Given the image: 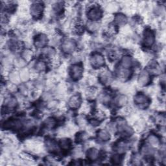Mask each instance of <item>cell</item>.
Here are the masks:
<instances>
[{
    "label": "cell",
    "instance_id": "obj_20",
    "mask_svg": "<svg viewBox=\"0 0 166 166\" xmlns=\"http://www.w3.org/2000/svg\"><path fill=\"white\" fill-rule=\"evenodd\" d=\"M5 103L7 105V108H8L9 109H13L16 106L17 101L16 99H15V98L7 97L5 99Z\"/></svg>",
    "mask_w": 166,
    "mask_h": 166
},
{
    "label": "cell",
    "instance_id": "obj_31",
    "mask_svg": "<svg viewBox=\"0 0 166 166\" xmlns=\"http://www.w3.org/2000/svg\"><path fill=\"white\" fill-rule=\"evenodd\" d=\"M118 5L116 3H110L109 4L106 5V9L108 13H114L116 12L118 9Z\"/></svg>",
    "mask_w": 166,
    "mask_h": 166
},
{
    "label": "cell",
    "instance_id": "obj_14",
    "mask_svg": "<svg viewBox=\"0 0 166 166\" xmlns=\"http://www.w3.org/2000/svg\"><path fill=\"white\" fill-rule=\"evenodd\" d=\"M130 75V71L129 69L127 68H121L118 72V76L122 81H126L127 79H129Z\"/></svg>",
    "mask_w": 166,
    "mask_h": 166
},
{
    "label": "cell",
    "instance_id": "obj_19",
    "mask_svg": "<svg viewBox=\"0 0 166 166\" xmlns=\"http://www.w3.org/2000/svg\"><path fill=\"white\" fill-rule=\"evenodd\" d=\"M98 138H99L101 141L107 142L110 139V133H109L107 130L101 129L99 131V133H98Z\"/></svg>",
    "mask_w": 166,
    "mask_h": 166
},
{
    "label": "cell",
    "instance_id": "obj_39",
    "mask_svg": "<svg viewBox=\"0 0 166 166\" xmlns=\"http://www.w3.org/2000/svg\"><path fill=\"white\" fill-rule=\"evenodd\" d=\"M112 161L114 164H119L121 162V158L119 155H114L112 158Z\"/></svg>",
    "mask_w": 166,
    "mask_h": 166
},
{
    "label": "cell",
    "instance_id": "obj_1",
    "mask_svg": "<svg viewBox=\"0 0 166 166\" xmlns=\"http://www.w3.org/2000/svg\"><path fill=\"white\" fill-rule=\"evenodd\" d=\"M76 48V43L75 42L71 39H67L63 41L62 44V50L66 53H73Z\"/></svg>",
    "mask_w": 166,
    "mask_h": 166
},
{
    "label": "cell",
    "instance_id": "obj_6",
    "mask_svg": "<svg viewBox=\"0 0 166 166\" xmlns=\"http://www.w3.org/2000/svg\"><path fill=\"white\" fill-rule=\"evenodd\" d=\"M70 73L71 77L74 80H78L81 79L83 75V68L81 65L80 64H74L71 67Z\"/></svg>",
    "mask_w": 166,
    "mask_h": 166
},
{
    "label": "cell",
    "instance_id": "obj_33",
    "mask_svg": "<svg viewBox=\"0 0 166 166\" xmlns=\"http://www.w3.org/2000/svg\"><path fill=\"white\" fill-rule=\"evenodd\" d=\"M63 9V4L62 2H56L55 4L53 5V9L56 13L61 12Z\"/></svg>",
    "mask_w": 166,
    "mask_h": 166
},
{
    "label": "cell",
    "instance_id": "obj_34",
    "mask_svg": "<svg viewBox=\"0 0 166 166\" xmlns=\"http://www.w3.org/2000/svg\"><path fill=\"white\" fill-rule=\"evenodd\" d=\"M99 100L101 103H103L104 104H107L110 101V96L106 93L101 94L99 96Z\"/></svg>",
    "mask_w": 166,
    "mask_h": 166
},
{
    "label": "cell",
    "instance_id": "obj_18",
    "mask_svg": "<svg viewBox=\"0 0 166 166\" xmlns=\"http://www.w3.org/2000/svg\"><path fill=\"white\" fill-rule=\"evenodd\" d=\"M127 97L124 95H120L116 97L115 99V103L118 107H124L127 103Z\"/></svg>",
    "mask_w": 166,
    "mask_h": 166
},
{
    "label": "cell",
    "instance_id": "obj_30",
    "mask_svg": "<svg viewBox=\"0 0 166 166\" xmlns=\"http://www.w3.org/2000/svg\"><path fill=\"white\" fill-rule=\"evenodd\" d=\"M46 147L47 149L50 151H55L57 149V145L56 144V143L53 140H51V139H49L46 142Z\"/></svg>",
    "mask_w": 166,
    "mask_h": 166
},
{
    "label": "cell",
    "instance_id": "obj_11",
    "mask_svg": "<svg viewBox=\"0 0 166 166\" xmlns=\"http://www.w3.org/2000/svg\"><path fill=\"white\" fill-rule=\"evenodd\" d=\"M100 81L103 84H108L112 81V75L107 70H104L100 73Z\"/></svg>",
    "mask_w": 166,
    "mask_h": 166
},
{
    "label": "cell",
    "instance_id": "obj_29",
    "mask_svg": "<svg viewBox=\"0 0 166 166\" xmlns=\"http://www.w3.org/2000/svg\"><path fill=\"white\" fill-rule=\"evenodd\" d=\"M56 124V121L53 118H47L44 122V125L47 129H53Z\"/></svg>",
    "mask_w": 166,
    "mask_h": 166
},
{
    "label": "cell",
    "instance_id": "obj_23",
    "mask_svg": "<svg viewBox=\"0 0 166 166\" xmlns=\"http://www.w3.org/2000/svg\"><path fill=\"white\" fill-rule=\"evenodd\" d=\"M10 80L14 84L20 82L21 81L20 73H18L17 71H12L10 74Z\"/></svg>",
    "mask_w": 166,
    "mask_h": 166
},
{
    "label": "cell",
    "instance_id": "obj_28",
    "mask_svg": "<svg viewBox=\"0 0 166 166\" xmlns=\"http://www.w3.org/2000/svg\"><path fill=\"white\" fill-rule=\"evenodd\" d=\"M88 29L91 32H95L99 27V24L97 21H90L87 24Z\"/></svg>",
    "mask_w": 166,
    "mask_h": 166
},
{
    "label": "cell",
    "instance_id": "obj_15",
    "mask_svg": "<svg viewBox=\"0 0 166 166\" xmlns=\"http://www.w3.org/2000/svg\"><path fill=\"white\" fill-rule=\"evenodd\" d=\"M114 21L119 26H124L127 23V18L125 16V15L123 14H118L114 18Z\"/></svg>",
    "mask_w": 166,
    "mask_h": 166
},
{
    "label": "cell",
    "instance_id": "obj_35",
    "mask_svg": "<svg viewBox=\"0 0 166 166\" xmlns=\"http://www.w3.org/2000/svg\"><path fill=\"white\" fill-rule=\"evenodd\" d=\"M97 94V90L93 88H88L86 91V95L88 97H94Z\"/></svg>",
    "mask_w": 166,
    "mask_h": 166
},
{
    "label": "cell",
    "instance_id": "obj_10",
    "mask_svg": "<svg viewBox=\"0 0 166 166\" xmlns=\"http://www.w3.org/2000/svg\"><path fill=\"white\" fill-rule=\"evenodd\" d=\"M81 103V97L79 95H73L70 97L68 101V105L71 108H77L80 107Z\"/></svg>",
    "mask_w": 166,
    "mask_h": 166
},
{
    "label": "cell",
    "instance_id": "obj_32",
    "mask_svg": "<svg viewBox=\"0 0 166 166\" xmlns=\"http://www.w3.org/2000/svg\"><path fill=\"white\" fill-rule=\"evenodd\" d=\"M142 152L145 155H152L154 153L153 147L151 146H144L142 149Z\"/></svg>",
    "mask_w": 166,
    "mask_h": 166
},
{
    "label": "cell",
    "instance_id": "obj_38",
    "mask_svg": "<svg viewBox=\"0 0 166 166\" xmlns=\"http://www.w3.org/2000/svg\"><path fill=\"white\" fill-rule=\"evenodd\" d=\"M113 19H114V17L112 16V15L111 14L106 15V16H104L103 18V22L105 24H108L109 22H110V21L113 20Z\"/></svg>",
    "mask_w": 166,
    "mask_h": 166
},
{
    "label": "cell",
    "instance_id": "obj_26",
    "mask_svg": "<svg viewBox=\"0 0 166 166\" xmlns=\"http://www.w3.org/2000/svg\"><path fill=\"white\" fill-rule=\"evenodd\" d=\"M20 76L22 81H27L30 77L29 70L26 68H22L20 72Z\"/></svg>",
    "mask_w": 166,
    "mask_h": 166
},
{
    "label": "cell",
    "instance_id": "obj_22",
    "mask_svg": "<svg viewBox=\"0 0 166 166\" xmlns=\"http://www.w3.org/2000/svg\"><path fill=\"white\" fill-rule=\"evenodd\" d=\"M127 149V144L124 142H120L116 145V150L119 154H123Z\"/></svg>",
    "mask_w": 166,
    "mask_h": 166
},
{
    "label": "cell",
    "instance_id": "obj_8",
    "mask_svg": "<svg viewBox=\"0 0 166 166\" xmlns=\"http://www.w3.org/2000/svg\"><path fill=\"white\" fill-rule=\"evenodd\" d=\"M150 81V78L149 73L145 71H143L139 75L138 79V84L140 86H145L149 84Z\"/></svg>",
    "mask_w": 166,
    "mask_h": 166
},
{
    "label": "cell",
    "instance_id": "obj_13",
    "mask_svg": "<svg viewBox=\"0 0 166 166\" xmlns=\"http://www.w3.org/2000/svg\"><path fill=\"white\" fill-rule=\"evenodd\" d=\"M147 142L152 147H157L160 145V139L157 136L154 134L149 135L147 138Z\"/></svg>",
    "mask_w": 166,
    "mask_h": 166
},
{
    "label": "cell",
    "instance_id": "obj_24",
    "mask_svg": "<svg viewBox=\"0 0 166 166\" xmlns=\"http://www.w3.org/2000/svg\"><path fill=\"white\" fill-rule=\"evenodd\" d=\"M71 143L69 139L67 138H63L60 142V146L62 149L67 150L69 149L71 147Z\"/></svg>",
    "mask_w": 166,
    "mask_h": 166
},
{
    "label": "cell",
    "instance_id": "obj_2",
    "mask_svg": "<svg viewBox=\"0 0 166 166\" xmlns=\"http://www.w3.org/2000/svg\"><path fill=\"white\" fill-rule=\"evenodd\" d=\"M90 63L94 67H101L104 64V59L99 53H94L90 56Z\"/></svg>",
    "mask_w": 166,
    "mask_h": 166
},
{
    "label": "cell",
    "instance_id": "obj_25",
    "mask_svg": "<svg viewBox=\"0 0 166 166\" xmlns=\"http://www.w3.org/2000/svg\"><path fill=\"white\" fill-rule=\"evenodd\" d=\"M14 64L18 68H24L26 64V60L23 58H17L14 60Z\"/></svg>",
    "mask_w": 166,
    "mask_h": 166
},
{
    "label": "cell",
    "instance_id": "obj_16",
    "mask_svg": "<svg viewBox=\"0 0 166 166\" xmlns=\"http://www.w3.org/2000/svg\"><path fill=\"white\" fill-rule=\"evenodd\" d=\"M99 150L96 148H91L87 152V156L90 160H96L99 158Z\"/></svg>",
    "mask_w": 166,
    "mask_h": 166
},
{
    "label": "cell",
    "instance_id": "obj_27",
    "mask_svg": "<svg viewBox=\"0 0 166 166\" xmlns=\"http://www.w3.org/2000/svg\"><path fill=\"white\" fill-rule=\"evenodd\" d=\"M46 69V63L43 61H38L35 64V70L38 72H42Z\"/></svg>",
    "mask_w": 166,
    "mask_h": 166
},
{
    "label": "cell",
    "instance_id": "obj_5",
    "mask_svg": "<svg viewBox=\"0 0 166 166\" xmlns=\"http://www.w3.org/2000/svg\"><path fill=\"white\" fill-rule=\"evenodd\" d=\"M44 7L39 2H35L33 3L30 7L31 14L35 18H39L43 13Z\"/></svg>",
    "mask_w": 166,
    "mask_h": 166
},
{
    "label": "cell",
    "instance_id": "obj_3",
    "mask_svg": "<svg viewBox=\"0 0 166 166\" xmlns=\"http://www.w3.org/2000/svg\"><path fill=\"white\" fill-rule=\"evenodd\" d=\"M102 13L101 9L96 6H92L89 9L88 12V18L92 21H97L101 17Z\"/></svg>",
    "mask_w": 166,
    "mask_h": 166
},
{
    "label": "cell",
    "instance_id": "obj_36",
    "mask_svg": "<svg viewBox=\"0 0 166 166\" xmlns=\"http://www.w3.org/2000/svg\"><path fill=\"white\" fill-rule=\"evenodd\" d=\"M33 57V52L31 50H26L23 53V59L25 60H30Z\"/></svg>",
    "mask_w": 166,
    "mask_h": 166
},
{
    "label": "cell",
    "instance_id": "obj_21",
    "mask_svg": "<svg viewBox=\"0 0 166 166\" xmlns=\"http://www.w3.org/2000/svg\"><path fill=\"white\" fill-rule=\"evenodd\" d=\"M43 54L47 56V57H50L51 59L53 58L54 56L56 55H55V51L53 47H46L43 49Z\"/></svg>",
    "mask_w": 166,
    "mask_h": 166
},
{
    "label": "cell",
    "instance_id": "obj_9",
    "mask_svg": "<svg viewBox=\"0 0 166 166\" xmlns=\"http://www.w3.org/2000/svg\"><path fill=\"white\" fill-rule=\"evenodd\" d=\"M47 41L48 39L46 35H44V34H40V35L37 36V37L36 38L35 40V45L38 48L44 47L47 45Z\"/></svg>",
    "mask_w": 166,
    "mask_h": 166
},
{
    "label": "cell",
    "instance_id": "obj_37",
    "mask_svg": "<svg viewBox=\"0 0 166 166\" xmlns=\"http://www.w3.org/2000/svg\"><path fill=\"white\" fill-rule=\"evenodd\" d=\"M77 124L79 126L81 127H83L86 126V121L85 118L83 116H79V118L77 119Z\"/></svg>",
    "mask_w": 166,
    "mask_h": 166
},
{
    "label": "cell",
    "instance_id": "obj_17",
    "mask_svg": "<svg viewBox=\"0 0 166 166\" xmlns=\"http://www.w3.org/2000/svg\"><path fill=\"white\" fill-rule=\"evenodd\" d=\"M132 64H133V60L129 56H124L121 61V65L123 68L129 69L132 66Z\"/></svg>",
    "mask_w": 166,
    "mask_h": 166
},
{
    "label": "cell",
    "instance_id": "obj_4",
    "mask_svg": "<svg viewBox=\"0 0 166 166\" xmlns=\"http://www.w3.org/2000/svg\"><path fill=\"white\" fill-rule=\"evenodd\" d=\"M134 103L139 108H146L149 104V99L144 94L138 93L134 97Z\"/></svg>",
    "mask_w": 166,
    "mask_h": 166
},
{
    "label": "cell",
    "instance_id": "obj_12",
    "mask_svg": "<svg viewBox=\"0 0 166 166\" xmlns=\"http://www.w3.org/2000/svg\"><path fill=\"white\" fill-rule=\"evenodd\" d=\"M21 126V123L18 120H9L4 124L5 129H17Z\"/></svg>",
    "mask_w": 166,
    "mask_h": 166
},
{
    "label": "cell",
    "instance_id": "obj_7",
    "mask_svg": "<svg viewBox=\"0 0 166 166\" xmlns=\"http://www.w3.org/2000/svg\"><path fill=\"white\" fill-rule=\"evenodd\" d=\"M155 37L154 33L150 30H147L144 33V37H143V44L147 47L152 46L154 42Z\"/></svg>",
    "mask_w": 166,
    "mask_h": 166
}]
</instances>
